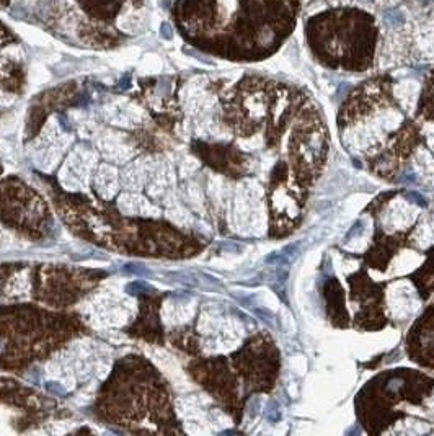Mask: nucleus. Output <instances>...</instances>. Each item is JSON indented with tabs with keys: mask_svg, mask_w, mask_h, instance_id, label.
I'll list each match as a JSON object with an SVG mask.
<instances>
[{
	"mask_svg": "<svg viewBox=\"0 0 434 436\" xmlns=\"http://www.w3.org/2000/svg\"><path fill=\"white\" fill-rule=\"evenodd\" d=\"M154 361L157 363V366L160 368V370H163L166 374H168V377L172 381L177 382V381L183 379V374L180 371L177 361H175L168 353H165V351H162V350H155L154 351Z\"/></svg>",
	"mask_w": 434,
	"mask_h": 436,
	"instance_id": "f257e3e1",
	"label": "nucleus"
},
{
	"mask_svg": "<svg viewBox=\"0 0 434 436\" xmlns=\"http://www.w3.org/2000/svg\"><path fill=\"white\" fill-rule=\"evenodd\" d=\"M18 33L28 41L30 44L38 46V48H46L51 44V39H49L47 35H44L43 31L35 28V27H28V25H21L18 27Z\"/></svg>",
	"mask_w": 434,
	"mask_h": 436,
	"instance_id": "f03ea898",
	"label": "nucleus"
},
{
	"mask_svg": "<svg viewBox=\"0 0 434 436\" xmlns=\"http://www.w3.org/2000/svg\"><path fill=\"white\" fill-rule=\"evenodd\" d=\"M140 54V49L139 48H128V49H123V51H118L116 54L110 56L108 59L113 65H118V67H124V65H129L132 62L137 61V57Z\"/></svg>",
	"mask_w": 434,
	"mask_h": 436,
	"instance_id": "7ed1b4c3",
	"label": "nucleus"
},
{
	"mask_svg": "<svg viewBox=\"0 0 434 436\" xmlns=\"http://www.w3.org/2000/svg\"><path fill=\"white\" fill-rule=\"evenodd\" d=\"M162 69V61L160 57L155 54H147L142 57V62H140L139 71L142 74H157Z\"/></svg>",
	"mask_w": 434,
	"mask_h": 436,
	"instance_id": "20e7f679",
	"label": "nucleus"
},
{
	"mask_svg": "<svg viewBox=\"0 0 434 436\" xmlns=\"http://www.w3.org/2000/svg\"><path fill=\"white\" fill-rule=\"evenodd\" d=\"M49 80V72L46 71L44 65L41 64H35L31 67L30 71V82L33 83V85H43L44 82Z\"/></svg>",
	"mask_w": 434,
	"mask_h": 436,
	"instance_id": "39448f33",
	"label": "nucleus"
},
{
	"mask_svg": "<svg viewBox=\"0 0 434 436\" xmlns=\"http://www.w3.org/2000/svg\"><path fill=\"white\" fill-rule=\"evenodd\" d=\"M367 199H369V196L367 195H354L349 198L346 203H345V211L346 214H354L357 213L359 209L367 203Z\"/></svg>",
	"mask_w": 434,
	"mask_h": 436,
	"instance_id": "423d86ee",
	"label": "nucleus"
},
{
	"mask_svg": "<svg viewBox=\"0 0 434 436\" xmlns=\"http://www.w3.org/2000/svg\"><path fill=\"white\" fill-rule=\"evenodd\" d=\"M260 299H261V303L266 307L271 309V311H278V309H279V301H278V297L274 296L271 291H263L260 294Z\"/></svg>",
	"mask_w": 434,
	"mask_h": 436,
	"instance_id": "0eeeda50",
	"label": "nucleus"
},
{
	"mask_svg": "<svg viewBox=\"0 0 434 436\" xmlns=\"http://www.w3.org/2000/svg\"><path fill=\"white\" fill-rule=\"evenodd\" d=\"M319 257H320L319 251H312V254L307 255L305 262H304V273H305V274H307V273H312V271L315 270L317 262H319Z\"/></svg>",
	"mask_w": 434,
	"mask_h": 436,
	"instance_id": "6e6552de",
	"label": "nucleus"
},
{
	"mask_svg": "<svg viewBox=\"0 0 434 436\" xmlns=\"http://www.w3.org/2000/svg\"><path fill=\"white\" fill-rule=\"evenodd\" d=\"M289 364H291V368L292 370H294L297 374H304L305 373V370H307V363H305V358L304 356H294V358H291V361H289Z\"/></svg>",
	"mask_w": 434,
	"mask_h": 436,
	"instance_id": "1a4fd4ad",
	"label": "nucleus"
},
{
	"mask_svg": "<svg viewBox=\"0 0 434 436\" xmlns=\"http://www.w3.org/2000/svg\"><path fill=\"white\" fill-rule=\"evenodd\" d=\"M385 20L390 27H400V25L403 23V16L398 12H389V13H385Z\"/></svg>",
	"mask_w": 434,
	"mask_h": 436,
	"instance_id": "9d476101",
	"label": "nucleus"
},
{
	"mask_svg": "<svg viewBox=\"0 0 434 436\" xmlns=\"http://www.w3.org/2000/svg\"><path fill=\"white\" fill-rule=\"evenodd\" d=\"M282 325H284V329H286V332H289V333H292V332H296V324H294V320H292V317L289 315V312L287 311H282Z\"/></svg>",
	"mask_w": 434,
	"mask_h": 436,
	"instance_id": "9b49d317",
	"label": "nucleus"
}]
</instances>
